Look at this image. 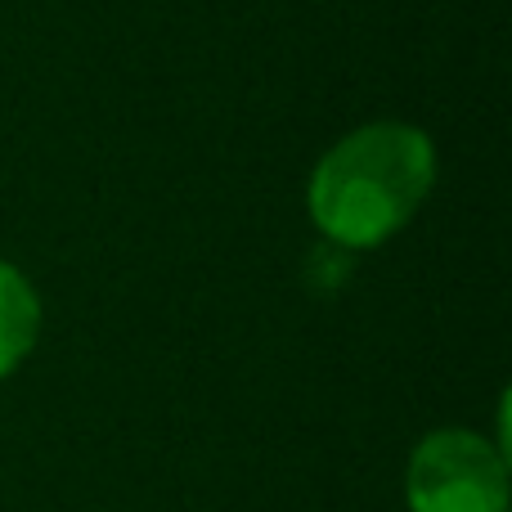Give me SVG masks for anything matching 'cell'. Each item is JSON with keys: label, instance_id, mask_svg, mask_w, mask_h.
Segmentation results:
<instances>
[{"label": "cell", "instance_id": "3", "mask_svg": "<svg viewBox=\"0 0 512 512\" xmlns=\"http://www.w3.org/2000/svg\"><path fill=\"white\" fill-rule=\"evenodd\" d=\"M41 337V297L18 265L0 261V378L32 355Z\"/></svg>", "mask_w": 512, "mask_h": 512}, {"label": "cell", "instance_id": "1", "mask_svg": "<svg viewBox=\"0 0 512 512\" xmlns=\"http://www.w3.org/2000/svg\"><path fill=\"white\" fill-rule=\"evenodd\" d=\"M432 185V140L405 122H369L319 158L310 216L337 248H378L414 221Z\"/></svg>", "mask_w": 512, "mask_h": 512}, {"label": "cell", "instance_id": "2", "mask_svg": "<svg viewBox=\"0 0 512 512\" xmlns=\"http://www.w3.org/2000/svg\"><path fill=\"white\" fill-rule=\"evenodd\" d=\"M405 499L409 512H508V459L486 436L441 427L409 454Z\"/></svg>", "mask_w": 512, "mask_h": 512}]
</instances>
